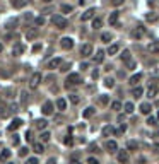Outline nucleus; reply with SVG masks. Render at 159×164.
Wrapping results in <instances>:
<instances>
[{
	"mask_svg": "<svg viewBox=\"0 0 159 164\" xmlns=\"http://www.w3.org/2000/svg\"><path fill=\"white\" fill-rule=\"evenodd\" d=\"M41 80H43V75L39 74V72H34V74L31 75V79H29V87H31V89H36L38 85L41 84Z\"/></svg>",
	"mask_w": 159,
	"mask_h": 164,
	"instance_id": "nucleus-2",
	"label": "nucleus"
},
{
	"mask_svg": "<svg viewBox=\"0 0 159 164\" xmlns=\"http://www.w3.org/2000/svg\"><path fill=\"white\" fill-rule=\"evenodd\" d=\"M2 50H4V46H2V45H0V53H2Z\"/></svg>",
	"mask_w": 159,
	"mask_h": 164,
	"instance_id": "nucleus-60",
	"label": "nucleus"
},
{
	"mask_svg": "<svg viewBox=\"0 0 159 164\" xmlns=\"http://www.w3.org/2000/svg\"><path fill=\"white\" fill-rule=\"evenodd\" d=\"M19 142H21V140H19V135H14V137H12V144H14V145H19Z\"/></svg>",
	"mask_w": 159,
	"mask_h": 164,
	"instance_id": "nucleus-46",
	"label": "nucleus"
},
{
	"mask_svg": "<svg viewBox=\"0 0 159 164\" xmlns=\"http://www.w3.org/2000/svg\"><path fill=\"white\" fill-rule=\"evenodd\" d=\"M157 120H159V113H157Z\"/></svg>",
	"mask_w": 159,
	"mask_h": 164,
	"instance_id": "nucleus-62",
	"label": "nucleus"
},
{
	"mask_svg": "<svg viewBox=\"0 0 159 164\" xmlns=\"http://www.w3.org/2000/svg\"><path fill=\"white\" fill-rule=\"evenodd\" d=\"M22 51H24V46L22 45H14V48H12V55L14 57H19Z\"/></svg>",
	"mask_w": 159,
	"mask_h": 164,
	"instance_id": "nucleus-18",
	"label": "nucleus"
},
{
	"mask_svg": "<svg viewBox=\"0 0 159 164\" xmlns=\"http://www.w3.org/2000/svg\"><path fill=\"white\" fill-rule=\"evenodd\" d=\"M106 149H108L110 152H117V150H118V145H117V142H115V140H108V142H106Z\"/></svg>",
	"mask_w": 159,
	"mask_h": 164,
	"instance_id": "nucleus-15",
	"label": "nucleus"
},
{
	"mask_svg": "<svg viewBox=\"0 0 159 164\" xmlns=\"http://www.w3.org/2000/svg\"><path fill=\"white\" fill-rule=\"evenodd\" d=\"M151 110H152V108H151L149 103H142V104H140V113H144V115H149Z\"/></svg>",
	"mask_w": 159,
	"mask_h": 164,
	"instance_id": "nucleus-21",
	"label": "nucleus"
},
{
	"mask_svg": "<svg viewBox=\"0 0 159 164\" xmlns=\"http://www.w3.org/2000/svg\"><path fill=\"white\" fill-rule=\"evenodd\" d=\"M111 4H113L115 7H120V5L123 4V0H111Z\"/></svg>",
	"mask_w": 159,
	"mask_h": 164,
	"instance_id": "nucleus-48",
	"label": "nucleus"
},
{
	"mask_svg": "<svg viewBox=\"0 0 159 164\" xmlns=\"http://www.w3.org/2000/svg\"><path fill=\"white\" fill-rule=\"evenodd\" d=\"M9 115H11V108L9 106H0V118H9Z\"/></svg>",
	"mask_w": 159,
	"mask_h": 164,
	"instance_id": "nucleus-13",
	"label": "nucleus"
},
{
	"mask_svg": "<svg viewBox=\"0 0 159 164\" xmlns=\"http://www.w3.org/2000/svg\"><path fill=\"white\" fill-rule=\"evenodd\" d=\"M101 26H103V21H101V19H94V21H92V27H94V29H99Z\"/></svg>",
	"mask_w": 159,
	"mask_h": 164,
	"instance_id": "nucleus-37",
	"label": "nucleus"
},
{
	"mask_svg": "<svg viewBox=\"0 0 159 164\" xmlns=\"http://www.w3.org/2000/svg\"><path fill=\"white\" fill-rule=\"evenodd\" d=\"M21 125H22V120H21V118H16V120H14V122L7 127V130H9V132H14V130H17Z\"/></svg>",
	"mask_w": 159,
	"mask_h": 164,
	"instance_id": "nucleus-9",
	"label": "nucleus"
},
{
	"mask_svg": "<svg viewBox=\"0 0 159 164\" xmlns=\"http://www.w3.org/2000/svg\"><path fill=\"white\" fill-rule=\"evenodd\" d=\"M142 92H144L142 87H139V85L132 89V96H133V97H140V96H142Z\"/></svg>",
	"mask_w": 159,
	"mask_h": 164,
	"instance_id": "nucleus-28",
	"label": "nucleus"
},
{
	"mask_svg": "<svg viewBox=\"0 0 159 164\" xmlns=\"http://www.w3.org/2000/svg\"><path fill=\"white\" fill-rule=\"evenodd\" d=\"M79 4L82 5V4H86V0H79Z\"/></svg>",
	"mask_w": 159,
	"mask_h": 164,
	"instance_id": "nucleus-59",
	"label": "nucleus"
},
{
	"mask_svg": "<svg viewBox=\"0 0 159 164\" xmlns=\"http://www.w3.org/2000/svg\"><path fill=\"white\" fill-rule=\"evenodd\" d=\"M26 164H39V162H38L36 157H29V159L26 161Z\"/></svg>",
	"mask_w": 159,
	"mask_h": 164,
	"instance_id": "nucleus-45",
	"label": "nucleus"
},
{
	"mask_svg": "<svg viewBox=\"0 0 159 164\" xmlns=\"http://www.w3.org/2000/svg\"><path fill=\"white\" fill-rule=\"evenodd\" d=\"M128 161H130V159H128V152L127 150H120V152H118V162L120 164H128Z\"/></svg>",
	"mask_w": 159,
	"mask_h": 164,
	"instance_id": "nucleus-6",
	"label": "nucleus"
},
{
	"mask_svg": "<svg viewBox=\"0 0 159 164\" xmlns=\"http://www.w3.org/2000/svg\"><path fill=\"white\" fill-rule=\"evenodd\" d=\"M33 150H34L36 154H43L45 152V145H43L41 142H34L33 144Z\"/></svg>",
	"mask_w": 159,
	"mask_h": 164,
	"instance_id": "nucleus-14",
	"label": "nucleus"
},
{
	"mask_svg": "<svg viewBox=\"0 0 159 164\" xmlns=\"http://www.w3.org/2000/svg\"><path fill=\"white\" fill-rule=\"evenodd\" d=\"M41 111H43V115H51V113H53V103H51V101H46V103L43 104Z\"/></svg>",
	"mask_w": 159,
	"mask_h": 164,
	"instance_id": "nucleus-7",
	"label": "nucleus"
},
{
	"mask_svg": "<svg viewBox=\"0 0 159 164\" xmlns=\"http://www.w3.org/2000/svg\"><path fill=\"white\" fill-rule=\"evenodd\" d=\"M104 85L111 89V87H115V80H113L111 77H108V79H104Z\"/></svg>",
	"mask_w": 159,
	"mask_h": 164,
	"instance_id": "nucleus-32",
	"label": "nucleus"
},
{
	"mask_svg": "<svg viewBox=\"0 0 159 164\" xmlns=\"http://www.w3.org/2000/svg\"><path fill=\"white\" fill-rule=\"evenodd\" d=\"M9 159H11V150H9V149H4V150L0 152V164L7 162Z\"/></svg>",
	"mask_w": 159,
	"mask_h": 164,
	"instance_id": "nucleus-10",
	"label": "nucleus"
},
{
	"mask_svg": "<svg viewBox=\"0 0 159 164\" xmlns=\"http://www.w3.org/2000/svg\"><path fill=\"white\" fill-rule=\"evenodd\" d=\"M36 36H38V32H36V31H29V32H26V38H27V39H34Z\"/></svg>",
	"mask_w": 159,
	"mask_h": 164,
	"instance_id": "nucleus-42",
	"label": "nucleus"
},
{
	"mask_svg": "<svg viewBox=\"0 0 159 164\" xmlns=\"http://www.w3.org/2000/svg\"><path fill=\"white\" fill-rule=\"evenodd\" d=\"M127 145H128V149H130V150H135V149L139 147V144L135 142V140H128V144H127Z\"/></svg>",
	"mask_w": 159,
	"mask_h": 164,
	"instance_id": "nucleus-35",
	"label": "nucleus"
},
{
	"mask_svg": "<svg viewBox=\"0 0 159 164\" xmlns=\"http://www.w3.org/2000/svg\"><path fill=\"white\" fill-rule=\"evenodd\" d=\"M118 17H120L118 12H111V16H110V19H108V21H110V26H117L118 24Z\"/></svg>",
	"mask_w": 159,
	"mask_h": 164,
	"instance_id": "nucleus-16",
	"label": "nucleus"
},
{
	"mask_svg": "<svg viewBox=\"0 0 159 164\" xmlns=\"http://www.w3.org/2000/svg\"><path fill=\"white\" fill-rule=\"evenodd\" d=\"M69 99H70V103H74V104H77V103L80 101V97H79L77 94H70V96H69Z\"/></svg>",
	"mask_w": 159,
	"mask_h": 164,
	"instance_id": "nucleus-36",
	"label": "nucleus"
},
{
	"mask_svg": "<svg viewBox=\"0 0 159 164\" xmlns=\"http://www.w3.org/2000/svg\"><path fill=\"white\" fill-rule=\"evenodd\" d=\"M110 133H117V130H115L111 125H108V127L103 128V135H104V137H106V135H110Z\"/></svg>",
	"mask_w": 159,
	"mask_h": 164,
	"instance_id": "nucleus-27",
	"label": "nucleus"
},
{
	"mask_svg": "<svg viewBox=\"0 0 159 164\" xmlns=\"http://www.w3.org/2000/svg\"><path fill=\"white\" fill-rule=\"evenodd\" d=\"M22 104H26V101H27V94H26V91H22Z\"/></svg>",
	"mask_w": 159,
	"mask_h": 164,
	"instance_id": "nucleus-50",
	"label": "nucleus"
},
{
	"mask_svg": "<svg viewBox=\"0 0 159 164\" xmlns=\"http://www.w3.org/2000/svg\"><path fill=\"white\" fill-rule=\"evenodd\" d=\"M26 154H27V149H26V147L19 150V156H26Z\"/></svg>",
	"mask_w": 159,
	"mask_h": 164,
	"instance_id": "nucleus-54",
	"label": "nucleus"
},
{
	"mask_svg": "<svg viewBox=\"0 0 159 164\" xmlns=\"http://www.w3.org/2000/svg\"><path fill=\"white\" fill-rule=\"evenodd\" d=\"M46 125H48L46 120H38V122H36V128H38V130H45Z\"/></svg>",
	"mask_w": 159,
	"mask_h": 164,
	"instance_id": "nucleus-29",
	"label": "nucleus"
},
{
	"mask_svg": "<svg viewBox=\"0 0 159 164\" xmlns=\"http://www.w3.org/2000/svg\"><path fill=\"white\" fill-rule=\"evenodd\" d=\"M122 60L123 62H128V60H130V51H128V50H125V51L122 53Z\"/></svg>",
	"mask_w": 159,
	"mask_h": 164,
	"instance_id": "nucleus-41",
	"label": "nucleus"
},
{
	"mask_svg": "<svg viewBox=\"0 0 159 164\" xmlns=\"http://www.w3.org/2000/svg\"><path fill=\"white\" fill-rule=\"evenodd\" d=\"M154 123H156V118H154V116H149L147 118V125H154Z\"/></svg>",
	"mask_w": 159,
	"mask_h": 164,
	"instance_id": "nucleus-49",
	"label": "nucleus"
},
{
	"mask_svg": "<svg viewBox=\"0 0 159 164\" xmlns=\"http://www.w3.org/2000/svg\"><path fill=\"white\" fill-rule=\"evenodd\" d=\"M60 46L64 48V50H70V48L74 46V39H72V38H62Z\"/></svg>",
	"mask_w": 159,
	"mask_h": 164,
	"instance_id": "nucleus-4",
	"label": "nucleus"
},
{
	"mask_svg": "<svg viewBox=\"0 0 159 164\" xmlns=\"http://www.w3.org/2000/svg\"><path fill=\"white\" fill-rule=\"evenodd\" d=\"M60 9H62V12H64V14H69V12L74 11V9H72V5H67V4H64V5L60 7Z\"/></svg>",
	"mask_w": 159,
	"mask_h": 164,
	"instance_id": "nucleus-34",
	"label": "nucleus"
},
{
	"mask_svg": "<svg viewBox=\"0 0 159 164\" xmlns=\"http://www.w3.org/2000/svg\"><path fill=\"white\" fill-rule=\"evenodd\" d=\"M24 137H26V140H27V142H31V140H33V137H31V132H26V135H24Z\"/></svg>",
	"mask_w": 159,
	"mask_h": 164,
	"instance_id": "nucleus-52",
	"label": "nucleus"
},
{
	"mask_svg": "<svg viewBox=\"0 0 159 164\" xmlns=\"http://www.w3.org/2000/svg\"><path fill=\"white\" fill-rule=\"evenodd\" d=\"M103 60H104V51L103 50H98V53L94 55V62L96 63H101Z\"/></svg>",
	"mask_w": 159,
	"mask_h": 164,
	"instance_id": "nucleus-19",
	"label": "nucleus"
},
{
	"mask_svg": "<svg viewBox=\"0 0 159 164\" xmlns=\"http://www.w3.org/2000/svg\"><path fill=\"white\" fill-rule=\"evenodd\" d=\"M147 50H149V53H159V41H151L147 45Z\"/></svg>",
	"mask_w": 159,
	"mask_h": 164,
	"instance_id": "nucleus-11",
	"label": "nucleus"
},
{
	"mask_svg": "<svg viewBox=\"0 0 159 164\" xmlns=\"http://www.w3.org/2000/svg\"><path fill=\"white\" fill-rule=\"evenodd\" d=\"M123 110H125V113H128V115H132L133 110H135V106H133V103H125V106H123Z\"/></svg>",
	"mask_w": 159,
	"mask_h": 164,
	"instance_id": "nucleus-23",
	"label": "nucleus"
},
{
	"mask_svg": "<svg viewBox=\"0 0 159 164\" xmlns=\"http://www.w3.org/2000/svg\"><path fill=\"white\" fill-rule=\"evenodd\" d=\"M11 4L16 7V9H21V7L26 5V0H11Z\"/></svg>",
	"mask_w": 159,
	"mask_h": 164,
	"instance_id": "nucleus-24",
	"label": "nucleus"
},
{
	"mask_svg": "<svg viewBox=\"0 0 159 164\" xmlns=\"http://www.w3.org/2000/svg\"><path fill=\"white\" fill-rule=\"evenodd\" d=\"M34 24H36V26H43V24H45V17L43 16L36 17V19H34Z\"/></svg>",
	"mask_w": 159,
	"mask_h": 164,
	"instance_id": "nucleus-40",
	"label": "nucleus"
},
{
	"mask_svg": "<svg viewBox=\"0 0 159 164\" xmlns=\"http://www.w3.org/2000/svg\"><path fill=\"white\" fill-rule=\"evenodd\" d=\"M118 50H120V46H118L117 43H115V45H111V46L108 48V55H117Z\"/></svg>",
	"mask_w": 159,
	"mask_h": 164,
	"instance_id": "nucleus-25",
	"label": "nucleus"
},
{
	"mask_svg": "<svg viewBox=\"0 0 159 164\" xmlns=\"http://www.w3.org/2000/svg\"><path fill=\"white\" fill-rule=\"evenodd\" d=\"M50 137H51V135H50L48 132H43L41 133V140H43V142H48V140H50Z\"/></svg>",
	"mask_w": 159,
	"mask_h": 164,
	"instance_id": "nucleus-43",
	"label": "nucleus"
},
{
	"mask_svg": "<svg viewBox=\"0 0 159 164\" xmlns=\"http://www.w3.org/2000/svg\"><path fill=\"white\" fill-rule=\"evenodd\" d=\"M62 65V58H53L50 63H48V69H58Z\"/></svg>",
	"mask_w": 159,
	"mask_h": 164,
	"instance_id": "nucleus-17",
	"label": "nucleus"
},
{
	"mask_svg": "<svg viewBox=\"0 0 159 164\" xmlns=\"http://www.w3.org/2000/svg\"><path fill=\"white\" fill-rule=\"evenodd\" d=\"M57 108H58L60 111H64L65 108H67V101L65 99H57Z\"/></svg>",
	"mask_w": 159,
	"mask_h": 164,
	"instance_id": "nucleus-26",
	"label": "nucleus"
},
{
	"mask_svg": "<svg viewBox=\"0 0 159 164\" xmlns=\"http://www.w3.org/2000/svg\"><path fill=\"white\" fill-rule=\"evenodd\" d=\"M87 164H99V161L94 159V157H89V159H87Z\"/></svg>",
	"mask_w": 159,
	"mask_h": 164,
	"instance_id": "nucleus-47",
	"label": "nucleus"
},
{
	"mask_svg": "<svg viewBox=\"0 0 159 164\" xmlns=\"http://www.w3.org/2000/svg\"><path fill=\"white\" fill-rule=\"evenodd\" d=\"M156 94H157V87H156V85H152V87H149L147 89V96L149 97H156Z\"/></svg>",
	"mask_w": 159,
	"mask_h": 164,
	"instance_id": "nucleus-30",
	"label": "nucleus"
},
{
	"mask_svg": "<svg viewBox=\"0 0 159 164\" xmlns=\"http://www.w3.org/2000/svg\"><path fill=\"white\" fill-rule=\"evenodd\" d=\"M130 34H132V38H135V39L142 38V36H144V27H142V26H137L132 32H130Z\"/></svg>",
	"mask_w": 159,
	"mask_h": 164,
	"instance_id": "nucleus-12",
	"label": "nucleus"
},
{
	"mask_svg": "<svg viewBox=\"0 0 159 164\" xmlns=\"http://www.w3.org/2000/svg\"><path fill=\"white\" fill-rule=\"evenodd\" d=\"M101 39L104 43H110L111 41V34H110V32H103V34H101Z\"/></svg>",
	"mask_w": 159,
	"mask_h": 164,
	"instance_id": "nucleus-33",
	"label": "nucleus"
},
{
	"mask_svg": "<svg viewBox=\"0 0 159 164\" xmlns=\"http://www.w3.org/2000/svg\"><path fill=\"white\" fill-rule=\"evenodd\" d=\"M39 50H41V45H39V43H38V45H34V46H33V51H39Z\"/></svg>",
	"mask_w": 159,
	"mask_h": 164,
	"instance_id": "nucleus-53",
	"label": "nucleus"
},
{
	"mask_svg": "<svg viewBox=\"0 0 159 164\" xmlns=\"http://www.w3.org/2000/svg\"><path fill=\"white\" fill-rule=\"evenodd\" d=\"M125 130H127V125H122V127H120V132L123 133V132H125Z\"/></svg>",
	"mask_w": 159,
	"mask_h": 164,
	"instance_id": "nucleus-56",
	"label": "nucleus"
},
{
	"mask_svg": "<svg viewBox=\"0 0 159 164\" xmlns=\"http://www.w3.org/2000/svg\"><path fill=\"white\" fill-rule=\"evenodd\" d=\"M125 63H127V69H135V67H137V63H135L133 60H128V62H125Z\"/></svg>",
	"mask_w": 159,
	"mask_h": 164,
	"instance_id": "nucleus-44",
	"label": "nucleus"
},
{
	"mask_svg": "<svg viewBox=\"0 0 159 164\" xmlns=\"http://www.w3.org/2000/svg\"><path fill=\"white\" fill-rule=\"evenodd\" d=\"M48 164H55V159H48Z\"/></svg>",
	"mask_w": 159,
	"mask_h": 164,
	"instance_id": "nucleus-57",
	"label": "nucleus"
},
{
	"mask_svg": "<svg viewBox=\"0 0 159 164\" xmlns=\"http://www.w3.org/2000/svg\"><path fill=\"white\" fill-rule=\"evenodd\" d=\"M94 113H96V110L92 108V106H89V108H86V110H84V113H82V116H84V118H91L92 115H94Z\"/></svg>",
	"mask_w": 159,
	"mask_h": 164,
	"instance_id": "nucleus-20",
	"label": "nucleus"
},
{
	"mask_svg": "<svg viewBox=\"0 0 159 164\" xmlns=\"http://www.w3.org/2000/svg\"><path fill=\"white\" fill-rule=\"evenodd\" d=\"M69 67H70V65L65 63V65H62V69H60V70H62V72H67V69H69Z\"/></svg>",
	"mask_w": 159,
	"mask_h": 164,
	"instance_id": "nucleus-55",
	"label": "nucleus"
},
{
	"mask_svg": "<svg viewBox=\"0 0 159 164\" xmlns=\"http://www.w3.org/2000/svg\"><path fill=\"white\" fill-rule=\"evenodd\" d=\"M9 164H11V162H9Z\"/></svg>",
	"mask_w": 159,
	"mask_h": 164,
	"instance_id": "nucleus-63",
	"label": "nucleus"
},
{
	"mask_svg": "<svg viewBox=\"0 0 159 164\" xmlns=\"http://www.w3.org/2000/svg\"><path fill=\"white\" fill-rule=\"evenodd\" d=\"M94 12H96V9H87V11L80 16V19H82V22L84 21H89V19H92L94 17Z\"/></svg>",
	"mask_w": 159,
	"mask_h": 164,
	"instance_id": "nucleus-8",
	"label": "nucleus"
},
{
	"mask_svg": "<svg viewBox=\"0 0 159 164\" xmlns=\"http://www.w3.org/2000/svg\"><path fill=\"white\" fill-rule=\"evenodd\" d=\"M65 144H67V145H72V144H74V140H72V137H70V135L65 138Z\"/></svg>",
	"mask_w": 159,
	"mask_h": 164,
	"instance_id": "nucleus-51",
	"label": "nucleus"
},
{
	"mask_svg": "<svg viewBox=\"0 0 159 164\" xmlns=\"http://www.w3.org/2000/svg\"><path fill=\"white\" fill-rule=\"evenodd\" d=\"M43 2H46V4H48V2H51V0H43Z\"/></svg>",
	"mask_w": 159,
	"mask_h": 164,
	"instance_id": "nucleus-61",
	"label": "nucleus"
},
{
	"mask_svg": "<svg viewBox=\"0 0 159 164\" xmlns=\"http://www.w3.org/2000/svg\"><path fill=\"white\" fill-rule=\"evenodd\" d=\"M82 82V79H80V75L79 74H70L69 77H67V85L72 84V85H77Z\"/></svg>",
	"mask_w": 159,
	"mask_h": 164,
	"instance_id": "nucleus-3",
	"label": "nucleus"
},
{
	"mask_svg": "<svg viewBox=\"0 0 159 164\" xmlns=\"http://www.w3.org/2000/svg\"><path fill=\"white\" fill-rule=\"evenodd\" d=\"M140 79H142V74H135V75H132V77H130V84H132V85H137L139 82H140Z\"/></svg>",
	"mask_w": 159,
	"mask_h": 164,
	"instance_id": "nucleus-22",
	"label": "nucleus"
},
{
	"mask_svg": "<svg viewBox=\"0 0 159 164\" xmlns=\"http://www.w3.org/2000/svg\"><path fill=\"white\" fill-rule=\"evenodd\" d=\"M51 22L55 24V27H58V29H65V27L69 26V21H67L64 16H60V14L53 16L51 17Z\"/></svg>",
	"mask_w": 159,
	"mask_h": 164,
	"instance_id": "nucleus-1",
	"label": "nucleus"
},
{
	"mask_svg": "<svg viewBox=\"0 0 159 164\" xmlns=\"http://www.w3.org/2000/svg\"><path fill=\"white\" fill-rule=\"evenodd\" d=\"M145 19H147L149 22H156V21H157V16H156V14H152V12H151V14H147V17H145Z\"/></svg>",
	"mask_w": 159,
	"mask_h": 164,
	"instance_id": "nucleus-39",
	"label": "nucleus"
},
{
	"mask_svg": "<svg viewBox=\"0 0 159 164\" xmlns=\"http://www.w3.org/2000/svg\"><path fill=\"white\" fill-rule=\"evenodd\" d=\"M80 55H82V57H89V55H92V46H91L89 43H86V45L80 46Z\"/></svg>",
	"mask_w": 159,
	"mask_h": 164,
	"instance_id": "nucleus-5",
	"label": "nucleus"
},
{
	"mask_svg": "<svg viewBox=\"0 0 159 164\" xmlns=\"http://www.w3.org/2000/svg\"><path fill=\"white\" fill-rule=\"evenodd\" d=\"M72 164H80V162H79V161H75V159H74V161H72Z\"/></svg>",
	"mask_w": 159,
	"mask_h": 164,
	"instance_id": "nucleus-58",
	"label": "nucleus"
},
{
	"mask_svg": "<svg viewBox=\"0 0 159 164\" xmlns=\"http://www.w3.org/2000/svg\"><path fill=\"white\" fill-rule=\"evenodd\" d=\"M111 110H115V111H120V110H122V103H118V101L111 103Z\"/></svg>",
	"mask_w": 159,
	"mask_h": 164,
	"instance_id": "nucleus-38",
	"label": "nucleus"
},
{
	"mask_svg": "<svg viewBox=\"0 0 159 164\" xmlns=\"http://www.w3.org/2000/svg\"><path fill=\"white\" fill-rule=\"evenodd\" d=\"M108 101H110L108 96H99V97H98V103H99L101 106H106V104H108Z\"/></svg>",
	"mask_w": 159,
	"mask_h": 164,
	"instance_id": "nucleus-31",
	"label": "nucleus"
}]
</instances>
